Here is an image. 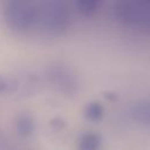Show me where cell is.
Instances as JSON below:
<instances>
[{
    "label": "cell",
    "instance_id": "obj_9",
    "mask_svg": "<svg viewBox=\"0 0 150 150\" xmlns=\"http://www.w3.org/2000/svg\"><path fill=\"white\" fill-rule=\"evenodd\" d=\"M102 6L101 1H95V0H82V1H76L75 7L80 14L83 16H93L95 15Z\"/></svg>",
    "mask_w": 150,
    "mask_h": 150
},
{
    "label": "cell",
    "instance_id": "obj_1",
    "mask_svg": "<svg viewBox=\"0 0 150 150\" xmlns=\"http://www.w3.org/2000/svg\"><path fill=\"white\" fill-rule=\"evenodd\" d=\"M39 4L38 28L48 35H60L70 25V11L66 4L56 0L41 1Z\"/></svg>",
    "mask_w": 150,
    "mask_h": 150
},
{
    "label": "cell",
    "instance_id": "obj_3",
    "mask_svg": "<svg viewBox=\"0 0 150 150\" xmlns=\"http://www.w3.org/2000/svg\"><path fill=\"white\" fill-rule=\"evenodd\" d=\"M114 18L130 27H150V1L124 0L114 5Z\"/></svg>",
    "mask_w": 150,
    "mask_h": 150
},
{
    "label": "cell",
    "instance_id": "obj_2",
    "mask_svg": "<svg viewBox=\"0 0 150 150\" xmlns=\"http://www.w3.org/2000/svg\"><path fill=\"white\" fill-rule=\"evenodd\" d=\"M7 26L15 32H29L39 26V4L33 1H9L4 8Z\"/></svg>",
    "mask_w": 150,
    "mask_h": 150
},
{
    "label": "cell",
    "instance_id": "obj_5",
    "mask_svg": "<svg viewBox=\"0 0 150 150\" xmlns=\"http://www.w3.org/2000/svg\"><path fill=\"white\" fill-rule=\"evenodd\" d=\"M130 116L134 122L143 127H150V100L136 101L130 108Z\"/></svg>",
    "mask_w": 150,
    "mask_h": 150
},
{
    "label": "cell",
    "instance_id": "obj_6",
    "mask_svg": "<svg viewBox=\"0 0 150 150\" xmlns=\"http://www.w3.org/2000/svg\"><path fill=\"white\" fill-rule=\"evenodd\" d=\"M15 129H16V132L21 137L32 136L34 130H35L34 118L29 114H26V112L20 114L16 117V121H15Z\"/></svg>",
    "mask_w": 150,
    "mask_h": 150
},
{
    "label": "cell",
    "instance_id": "obj_4",
    "mask_svg": "<svg viewBox=\"0 0 150 150\" xmlns=\"http://www.w3.org/2000/svg\"><path fill=\"white\" fill-rule=\"evenodd\" d=\"M47 77L50 84L64 95H74L79 89V81L73 70L61 63L52 64L47 70Z\"/></svg>",
    "mask_w": 150,
    "mask_h": 150
},
{
    "label": "cell",
    "instance_id": "obj_10",
    "mask_svg": "<svg viewBox=\"0 0 150 150\" xmlns=\"http://www.w3.org/2000/svg\"><path fill=\"white\" fill-rule=\"evenodd\" d=\"M16 87H18V82L14 77L0 73V94L9 93V91L16 89Z\"/></svg>",
    "mask_w": 150,
    "mask_h": 150
},
{
    "label": "cell",
    "instance_id": "obj_8",
    "mask_svg": "<svg viewBox=\"0 0 150 150\" xmlns=\"http://www.w3.org/2000/svg\"><path fill=\"white\" fill-rule=\"evenodd\" d=\"M84 116L90 122H100L104 115V108L98 101H90L84 107Z\"/></svg>",
    "mask_w": 150,
    "mask_h": 150
},
{
    "label": "cell",
    "instance_id": "obj_7",
    "mask_svg": "<svg viewBox=\"0 0 150 150\" xmlns=\"http://www.w3.org/2000/svg\"><path fill=\"white\" fill-rule=\"evenodd\" d=\"M101 135L94 131L82 134L79 139V150H98L101 146Z\"/></svg>",
    "mask_w": 150,
    "mask_h": 150
}]
</instances>
